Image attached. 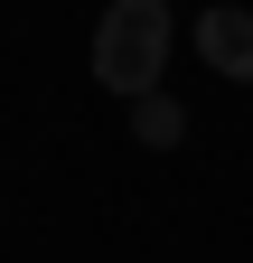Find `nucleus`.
I'll list each match as a JSON object with an SVG mask.
<instances>
[{
	"label": "nucleus",
	"instance_id": "obj_1",
	"mask_svg": "<svg viewBox=\"0 0 253 263\" xmlns=\"http://www.w3.org/2000/svg\"><path fill=\"white\" fill-rule=\"evenodd\" d=\"M160 66H169V0H113L103 28H94V76L132 104V94L160 85Z\"/></svg>",
	"mask_w": 253,
	"mask_h": 263
},
{
	"label": "nucleus",
	"instance_id": "obj_2",
	"mask_svg": "<svg viewBox=\"0 0 253 263\" xmlns=\"http://www.w3.org/2000/svg\"><path fill=\"white\" fill-rule=\"evenodd\" d=\"M197 57H206V76H244L253 85V10H206L197 19Z\"/></svg>",
	"mask_w": 253,
	"mask_h": 263
},
{
	"label": "nucleus",
	"instance_id": "obj_3",
	"mask_svg": "<svg viewBox=\"0 0 253 263\" xmlns=\"http://www.w3.org/2000/svg\"><path fill=\"white\" fill-rule=\"evenodd\" d=\"M132 141H141V151H178V141H187L178 94H160V85H150V94H132Z\"/></svg>",
	"mask_w": 253,
	"mask_h": 263
}]
</instances>
